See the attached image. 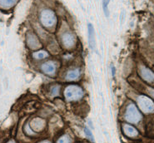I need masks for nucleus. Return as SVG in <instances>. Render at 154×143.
<instances>
[{
    "label": "nucleus",
    "mask_w": 154,
    "mask_h": 143,
    "mask_svg": "<svg viewBox=\"0 0 154 143\" xmlns=\"http://www.w3.org/2000/svg\"><path fill=\"white\" fill-rule=\"evenodd\" d=\"M123 132L129 137H136V136H138L137 130L131 125H128V124L123 125Z\"/></svg>",
    "instance_id": "nucleus-9"
},
{
    "label": "nucleus",
    "mask_w": 154,
    "mask_h": 143,
    "mask_svg": "<svg viewBox=\"0 0 154 143\" xmlns=\"http://www.w3.org/2000/svg\"><path fill=\"white\" fill-rule=\"evenodd\" d=\"M59 92H60V87L59 86H54L51 89V93H52L53 96H57V95H59Z\"/></svg>",
    "instance_id": "nucleus-16"
},
{
    "label": "nucleus",
    "mask_w": 154,
    "mask_h": 143,
    "mask_svg": "<svg viewBox=\"0 0 154 143\" xmlns=\"http://www.w3.org/2000/svg\"><path fill=\"white\" fill-rule=\"evenodd\" d=\"M112 75L114 76V74H115V68H112Z\"/></svg>",
    "instance_id": "nucleus-20"
},
{
    "label": "nucleus",
    "mask_w": 154,
    "mask_h": 143,
    "mask_svg": "<svg viewBox=\"0 0 154 143\" xmlns=\"http://www.w3.org/2000/svg\"><path fill=\"white\" fill-rule=\"evenodd\" d=\"M138 107L145 113H152L154 112V102L149 97L146 96H140L137 98Z\"/></svg>",
    "instance_id": "nucleus-4"
},
{
    "label": "nucleus",
    "mask_w": 154,
    "mask_h": 143,
    "mask_svg": "<svg viewBox=\"0 0 154 143\" xmlns=\"http://www.w3.org/2000/svg\"><path fill=\"white\" fill-rule=\"evenodd\" d=\"M79 70L75 69V70H72V71H69L66 75V79L68 81H72V80H75L79 77Z\"/></svg>",
    "instance_id": "nucleus-12"
},
{
    "label": "nucleus",
    "mask_w": 154,
    "mask_h": 143,
    "mask_svg": "<svg viewBox=\"0 0 154 143\" xmlns=\"http://www.w3.org/2000/svg\"><path fill=\"white\" fill-rule=\"evenodd\" d=\"M84 133L86 134L87 136H88L90 139L92 140V141H94V138H93V133L91 132V131H90L89 129L88 128V127H85V128H84Z\"/></svg>",
    "instance_id": "nucleus-17"
},
{
    "label": "nucleus",
    "mask_w": 154,
    "mask_h": 143,
    "mask_svg": "<svg viewBox=\"0 0 154 143\" xmlns=\"http://www.w3.org/2000/svg\"><path fill=\"white\" fill-rule=\"evenodd\" d=\"M139 74L144 81L150 83L154 82V73L150 69L145 67H141L139 69Z\"/></svg>",
    "instance_id": "nucleus-5"
},
{
    "label": "nucleus",
    "mask_w": 154,
    "mask_h": 143,
    "mask_svg": "<svg viewBox=\"0 0 154 143\" xmlns=\"http://www.w3.org/2000/svg\"><path fill=\"white\" fill-rule=\"evenodd\" d=\"M109 2H110V0H103V11H104V14L106 15V17H108V4H109Z\"/></svg>",
    "instance_id": "nucleus-15"
},
{
    "label": "nucleus",
    "mask_w": 154,
    "mask_h": 143,
    "mask_svg": "<svg viewBox=\"0 0 154 143\" xmlns=\"http://www.w3.org/2000/svg\"><path fill=\"white\" fill-rule=\"evenodd\" d=\"M75 37L70 32H66L62 37V42L66 48H71L75 44Z\"/></svg>",
    "instance_id": "nucleus-6"
},
{
    "label": "nucleus",
    "mask_w": 154,
    "mask_h": 143,
    "mask_svg": "<svg viewBox=\"0 0 154 143\" xmlns=\"http://www.w3.org/2000/svg\"><path fill=\"white\" fill-rule=\"evenodd\" d=\"M40 22L43 27L50 29L56 24L57 18L53 11L50 9H44L40 14Z\"/></svg>",
    "instance_id": "nucleus-1"
},
{
    "label": "nucleus",
    "mask_w": 154,
    "mask_h": 143,
    "mask_svg": "<svg viewBox=\"0 0 154 143\" xmlns=\"http://www.w3.org/2000/svg\"><path fill=\"white\" fill-rule=\"evenodd\" d=\"M32 128L33 130H42L43 129V120H41L40 118H37L35 120H33L32 122Z\"/></svg>",
    "instance_id": "nucleus-13"
},
{
    "label": "nucleus",
    "mask_w": 154,
    "mask_h": 143,
    "mask_svg": "<svg viewBox=\"0 0 154 143\" xmlns=\"http://www.w3.org/2000/svg\"><path fill=\"white\" fill-rule=\"evenodd\" d=\"M149 93H150V94L152 96V97H154V90L153 89H151L150 91H149Z\"/></svg>",
    "instance_id": "nucleus-19"
},
{
    "label": "nucleus",
    "mask_w": 154,
    "mask_h": 143,
    "mask_svg": "<svg viewBox=\"0 0 154 143\" xmlns=\"http://www.w3.org/2000/svg\"><path fill=\"white\" fill-rule=\"evenodd\" d=\"M27 44L30 49H37L41 46L39 40L33 33H29L27 36Z\"/></svg>",
    "instance_id": "nucleus-7"
},
{
    "label": "nucleus",
    "mask_w": 154,
    "mask_h": 143,
    "mask_svg": "<svg viewBox=\"0 0 154 143\" xmlns=\"http://www.w3.org/2000/svg\"><path fill=\"white\" fill-rule=\"evenodd\" d=\"M88 38H89V44L92 49L95 48L96 46V40H95V31L93 29V24L88 23Z\"/></svg>",
    "instance_id": "nucleus-10"
},
{
    "label": "nucleus",
    "mask_w": 154,
    "mask_h": 143,
    "mask_svg": "<svg viewBox=\"0 0 154 143\" xmlns=\"http://www.w3.org/2000/svg\"><path fill=\"white\" fill-rule=\"evenodd\" d=\"M64 96L68 101H78L83 96V91L79 86L71 85L68 86L64 91Z\"/></svg>",
    "instance_id": "nucleus-2"
},
{
    "label": "nucleus",
    "mask_w": 154,
    "mask_h": 143,
    "mask_svg": "<svg viewBox=\"0 0 154 143\" xmlns=\"http://www.w3.org/2000/svg\"><path fill=\"white\" fill-rule=\"evenodd\" d=\"M48 56V53L45 52V51H38V52H37V53H34L32 54V57H34V58H36V59H43V58H45Z\"/></svg>",
    "instance_id": "nucleus-14"
},
{
    "label": "nucleus",
    "mask_w": 154,
    "mask_h": 143,
    "mask_svg": "<svg viewBox=\"0 0 154 143\" xmlns=\"http://www.w3.org/2000/svg\"><path fill=\"white\" fill-rule=\"evenodd\" d=\"M42 70L48 75L54 76L56 72V65L52 62H48L42 65Z\"/></svg>",
    "instance_id": "nucleus-8"
},
{
    "label": "nucleus",
    "mask_w": 154,
    "mask_h": 143,
    "mask_svg": "<svg viewBox=\"0 0 154 143\" xmlns=\"http://www.w3.org/2000/svg\"><path fill=\"white\" fill-rule=\"evenodd\" d=\"M18 0H0V8H10L14 6Z\"/></svg>",
    "instance_id": "nucleus-11"
},
{
    "label": "nucleus",
    "mask_w": 154,
    "mask_h": 143,
    "mask_svg": "<svg viewBox=\"0 0 154 143\" xmlns=\"http://www.w3.org/2000/svg\"><path fill=\"white\" fill-rule=\"evenodd\" d=\"M58 142H70V139L68 136H63L61 139L58 140Z\"/></svg>",
    "instance_id": "nucleus-18"
},
{
    "label": "nucleus",
    "mask_w": 154,
    "mask_h": 143,
    "mask_svg": "<svg viewBox=\"0 0 154 143\" xmlns=\"http://www.w3.org/2000/svg\"><path fill=\"white\" fill-rule=\"evenodd\" d=\"M125 119L130 123H137L142 119V115L134 104H130L126 111Z\"/></svg>",
    "instance_id": "nucleus-3"
}]
</instances>
